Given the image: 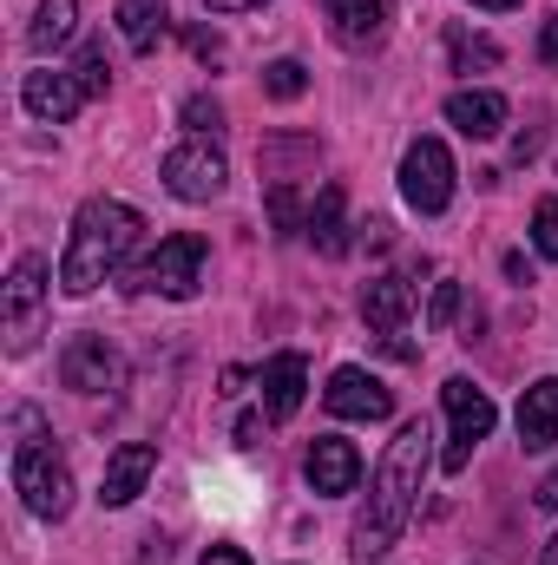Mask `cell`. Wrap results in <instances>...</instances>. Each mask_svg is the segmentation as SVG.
Wrapping results in <instances>:
<instances>
[{
    "instance_id": "cell-28",
    "label": "cell",
    "mask_w": 558,
    "mask_h": 565,
    "mask_svg": "<svg viewBox=\"0 0 558 565\" xmlns=\"http://www.w3.org/2000/svg\"><path fill=\"white\" fill-rule=\"evenodd\" d=\"M453 302H460V282H440V289H433V309H427V322L440 329V322L453 316Z\"/></svg>"
},
{
    "instance_id": "cell-24",
    "label": "cell",
    "mask_w": 558,
    "mask_h": 565,
    "mask_svg": "<svg viewBox=\"0 0 558 565\" xmlns=\"http://www.w3.org/2000/svg\"><path fill=\"white\" fill-rule=\"evenodd\" d=\"M270 224H277L282 237L309 231V217H302V204H296V191H289V184H270Z\"/></svg>"
},
{
    "instance_id": "cell-5",
    "label": "cell",
    "mask_w": 558,
    "mask_h": 565,
    "mask_svg": "<svg viewBox=\"0 0 558 565\" xmlns=\"http://www.w3.org/2000/svg\"><path fill=\"white\" fill-rule=\"evenodd\" d=\"M46 296H53L46 257H20V264L7 270V355H26V349H33V335H40V322H46Z\"/></svg>"
},
{
    "instance_id": "cell-12",
    "label": "cell",
    "mask_w": 558,
    "mask_h": 565,
    "mask_svg": "<svg viewBox=\"0 0 558 565\" xmlns=\"http://www.w3.org/2000/svg\"><path fill=\"white\" fill-rule=\"evenodd\" d=\"M302 473H309V487H315V493H355V480H362V454H355V440L322 434V440L309 447Z\"/></svg>"
},
{
    "instance_id": "cell-29",
    "label": "cell",
    "mask_w": 558,
    "mask_h": 565,
    "mask_svg": "<svg viewBox=\"0 0 558 565\" xmlns=\"http://www.w3.org/2000/svg\"><path fill=\"white\" fill-rule=\"evenodd\" d=\"M539 53H546V60L558 66V13L546 20V26H539Z\"/></svg>"
},
{
    "instance_id": "cell-19",
    "label": "cell",
    "mask_w": 558,
    "mask_h": 565,
    "mask_svg": "<svg viewBox=\"0 0 558 565\" xmlns=\"http://www.w3.org/2000/svg\"><path fill=\"white\" fill-rule=\"evenodd\" d=\"M322 257H342L348 250V217H342V184H329L322 198H315V211H309V231H302Z\"/></svg>"
},
{
    "instance_id": "cell-1",
    "label": "cell",
    "mask_w": 558,
    "mask_h": 565,
    "mask_svg": "<svg viewBox=\"0 0 558 565\" xmlns=\"http://www.w3.org/2000/svg\"><path fill=\"white\" fill-rule=\"evenodd\" d=\"M427 440H433L427 422H408L388 440V454H382V467H375V487H368V507H362V520H355V533H348L355 565H375L401 533H408L420 480H427Z\"/></svg>"
},
{
    "instance_id": "cell-7",
    "label": "cell",
    "mask_w": 558,
    "mask_h": 565,
    "mask_svg": "<svg viewBox=\"0 0 558 565\" xmlns=\"http://www.w3.org/2000/svg\"><path fill=\"white\" fill-rule=\"evenodd\" d=\"M224 178H230L224 151H217L211 139H197V132L164 151V191H171V198H184V204H211V198L224 191Z\"/></svg>"
},
{
    "instance_id": "cell-34",
    "label": "cell",
    "mask_w": 558,
    "mask_h": 565,
    "mask_svg": "<svg viewBox=\"0 0 558 565\" xmlns=\"http://www.w3.org/2000/svg\"><path fill=\"white\" fill-rule=\"evenodd\" d=\"M539 565H558V533H552V553H546V559H539Z\"/></svg>"
},
{
    "instance_id": "cell-13",
    "label": "cell",
    "mask_w": 558,
    "mask_h": 565,
    "mask_svg": "<svg viewBox=\"0 0 558 565\" xmlns=\"http://www.w3.org/2000/svg\"><path fill=\"white\" fill-rule=\"evenodd\" d=\"M322 7H329V33H335L348 53L382 46V33H388V0H322Z\"/></svg>"
},
{
    "instance_id": "cell-27",
    "label": "cell",
    "mask_w": 558,
    "mask_h": 565,
    "mask_svg": "<svg viewBox=\"0 0 558 565\" xmlns=\"http://www.w3.org/2000/svg\"><path fill=\"white\" fill-rule=\"evenodd\" d=\"M217 119H224V113H217V99H191V106H184V126H191L197 139H211V132H217Z\"/></svg>"
},
{
    "instance_id": "cell-30",
    "label": "cell",
    "mask_w": 558,
    "mask_h": 565,
    "mask_svg": "<svg viewBox=\"0 0 558 565\" xmlns=\"http://www.w3.org/2000/svg\"><path fill=\"white\" fill-rule=\"evenodd\" d=\"M197 565H250V559H244L237 546H211V553H204V559H197Z\"/></svg>"
},
{
    "instance_id": "cell-11",
    "label": "cell",
    "mask_w": 558,
    "mask_h": 565,
    "mask_svg": "<svg viewBox=\"0 0 558 565\" xmlns=\"http://www.w3.org/2000/svg\"><path fill=\"white\" fill-rule=\"evenodd\" d=\"M151 473H158V447H151V440H126V447L106 460V473H99V500H106V507H132Z\"/></svg>"
},
{
    "instance_id": "cell-21",
    "label": "cell",
    "mask_w": 558,
    "mask_h": 565,
    "mask_svg": "<svg viewBox=\"0 0 558 565\" xmlns=\"http://www.w3.org/2000/svg\"><path fill=\"white\" fill-rule=\"evenodd\" d=\"M73 33H79V0H40V13H33V26H26L33 53H53V46H66Z\"/></svg>"
},
{
    "instance_id": "cell-33",
    "label": "cell",
    "mask_w": 558,
    "mask_h": 565,
    "mask_svg": "<svg viewBox=\"0 0 558 565\" xmlns=\"http://www.w3.org/2000/svg\"><path fill=\"white\" fill-rule=\"evenodd\" d=\"M473 7H493V13H500V7H519V0H473Z\"/></svg>"
},
{
    "instance_id": "cell-23",
    "label": "cell",
    "mask_w": 558,
    "mask_h": 565,
    "mask_svg": "<svg viewBox=\"0 0 558 565\" xmlns=\"http://www.w3.org/2000/svg\"><path fill=\"white\" fill-rule=\"evenodd\" d=\"M264 86H270V99H302L309 73H302V60H277V66H264Z\"/></svg>"
},
{
    "instance_id": "cell-18",
    "label": "cell",
    "mask_w": 558,
    "mask_h": 565,
    "mask_svg": "<svg viewBox=\"0 0 558 565\" xmlns=\"http://www.w3.org/2000/svg\"><path fill=\"white\" fill-rule=\"evenodd\" d=\"M408 302H415L408 277H375L368 289H362V316H368L382 335H401V322H408Z\"/></svg>"
},
{
    "instance_id": "cell-3",
    "label": "cell",
    "mask_w": 558,
    "mask_h": 565,
    "mask_svg": "<svg viewBox=\"0 0 558 565\" xmlns=\"http://www.w3.org/2000/svg\"><path fill=\"white\" fill-rule=\"evenodd\" d=\"M13 493L26 500L33 520H66L73 513V473L53 440H20L13 447Z\"/></svg>"
},
{
    "instance_id": "cell-17",
    "label": "cell",
    "mask_w": 558,
    "mask_h": 565,
    "mask_svg": "<svg viewBox=\"0 0 558 565\" xmlns=\"http://www.w3.org/2000/svg\"><path fill=\"white\" fill-rule=\"evenodd\" d=\"M519 440H526V447H552L558 440V375L533 382V388L519 395Z\"/></svg>"
},
{
    "instance_id": "cell-22",
    "label": "cell",
    "mask_w": 558,
    "mask_h": 565,
    "mask_svg": "<svg viewBox=\"0 0 558 565\" xmlns=\"http://www.w3.org/2000/svg\"><path fill=\"white\" fill-rule=\"evenodd\" d=\"M73 79L86 86V99H93V93H106V86H112V60H106V46H86V53H79V66H73Z\"/></svg>"
},
{
    "instance_id": "cell-2",
    "label": "cell",
    "mask_w": 558,
    "mask_h": 565,
    "mask_svg": "<svg viewBox=\"0 0 558 565\" xmlns=\"http://www.w3.org/2000/svg\"><path fill=\"white\" fill-rule=\"evenodd\" d=\"M139 231H144V217L132 211V204H119V198H86L79 217H73V231H66L60 289H66V296H93L99 282L132 257Z\"/></svg>"
},
{
    "instance_id": "cell-6",
    "label": "cell",
    "mask_w": 558,
    "mask_h": 565,
    "mask_svg": "<svg viewBox=\"0 0 558 565\" xmlns=\"http://www.w3.org/2000/svg\"><path fill=\"white\" fill-rule=\"evenodd\" d=\"M440 408H447V427H453V440H447L440 467H447V473H460V467L473 460V447L493 434V422H500V415H493V402H486L466 375H453V382L440 388Z\"/></svg>"
},
{
    "instance_id": "cell-4",
    "label": "cell",
    "mask_w": 558,
    "mask_h": 565,
    "mask_svg": "<svg viewBox=\"0 0 558 565\" xmlns=\"http://www.w3.org/2000/svg\"><path fill=\"white\" fill-rule=\"evenodd\" d=\"M204 257H211V250H204V237H197V231H178V237H164L139 270H132V289H139V296L191 302V296H197V282H204Z\"/></svg>"
},
{
    "instance_id": "cell-16",
    "label": "cell",
    "mask_w": 558,
    "mask_h": 565,
    "mask_svg": "<svg viewBox=\"0 0 558 565\" xmlns=\"http://www.w3.org/2000/svg\"><path fill=\"white\" fill-rule=\"evenodd\" d=\"M302 395H309V362L289 349V355H277V362L264 369V415H270V422H289V415L302 408Z\"/></svg>"
},
{
    "instance_id": "cell-31",
    "label": "cell",
    "mask_w": 558,
    "mask_h": 565,
    "mask_svg": "<svg viewBox=\"0 0 558 565\" xmlns=\"http://www.w3.org/2000/svg\"><path fill=\"white\" fill-rule=\"evenodd\" d=\"M539 507H546V513H558V467L539 480Z\"/></svg>"
},
{
    "instance_id": "cell-15",
    "label": "cell",
    "mask_w": 558,
    "mask_h": 565,
    "mask_svg": "<svg viewBox=\"0 0 558 565\" xmlns=\"http://www.w3.org/2000/svg\"><path fill=\"white\" fill-rule=\"evenodd\" d=\"M447 126H453V132H466V139H500V132H506V99H500V93H486V86L453 93V99H447Z\"/></svg>"
},
{
    "instance_id": "cell-8",
    "label": "cell",
    "mask_w": 558,
    "mask_h": 565,
    "mask_svg": "<svg viewBox=\"0 0 558 565\" xmlns=\"http://www.w3.org/2000/svg\"><path fill=\"white\" fill-rule=\"evenodd\" d=\"M401 198L415 204L420 217H440L453 204V158L440 139H415L401 151Z\"/></svg>"
},
{
    "instance_id": "cell-14",
    "label": "cell",
    "mask_w": 558,
    "mask_h": 565,
    "mask_svg": "<svg viewBox=\"0 0 558 565\" xmlns=\"http://www.w3.org/2000/svg\"><path fill=\"white\" fill-rule=\"evenodd\" d=\"M20 99H26V113H33V119H46V126H66V119L86 106V86H79L73 73H26Z\"/></svg>"
},
{
    "instance_id": "cell-26",
    "label": "cell",
    "mask_w": 558,
    "mask_h": 565,
    "mask_svg": "<svg viewBox=\"0 0 558 565\" xmlns=\"http://www.w3.org/2000/svg\"><path fill=\"white\" fill-rule=\"evenodd\" d=\"M453 66H500V46L473 40V33H453Z\"/></svg>"
},
{
    "instance_id": "cell-32",
    "label": "cell",
    "mask_w": 558,
    "mask_h": 565,
    "mask_svg": "<svg viewBox=\"0 0 558 565\" xmlns=\"http://www.w3.org/2000/svg\"><path fill=\"white\" fill-rule=\"evenodd\" d=\"M211 13H250V7H264V0H204Z\"/></svg>"
},
{
    "instance_id": "cell-9",
    "label": "cell",
    "mask_w": 558,
    "mask_h": 565,
    "mask_svg": "<svg viewBox=\"0 0 558 565\" xmlns=\"http://www.w3.org/2000/svg\"><path fill=\"white\" fill-rule=\"evenodd\" d=\"M60 382L73 395H106V388L126 382V362H119V349L106 335H73L66 355H60Z\"/></svg>"
},
{
    "instance_id": "cell-10",
    "label": "cell",
    "mask_w": 558,
    "mask_h": 565,
    "mask_svg": "<svg viewBox=\"0 0 558 565\" xmlns=\"http://www.w3.org/2000/svg\"><path fill=\"white\" fill-rule=\"evenodd\" d=\"M322 402H329V415H342V422H388V415H395V395H388L368 369H335L329 388H322Z\"/></svg>"
},
{
    "instance_id": "cell-25",
    "label": "cell",
    "mask_w": 558,
    "mask_h": 565,
    "mask_svg": "<svg viewBox=\"0 0 558 565\" xmlns=\"http://www.w3.org/2000/svg\"><path fill=\"white\" fill-rule=\"evenodd\" d=\"M533 250L558 264V198H546V204L533 211Z\"/></svg>"
},
{
    "instance_id": "cell-20",
    "label": "cell",
    "mask_w": 558,
    "mask_h": 565,
    "mask_svg": "<svg viewBox=\"0 0 558 565\" xmlns=\"http://www.w3.org/2000/svg\"><path fill=\"white\" fill-rule=\"evenodd\" d=\"M164 26H171V7L164 0H119V33H126L132 53H151L164 40Z\"/></svg>"
}]
</instances>
